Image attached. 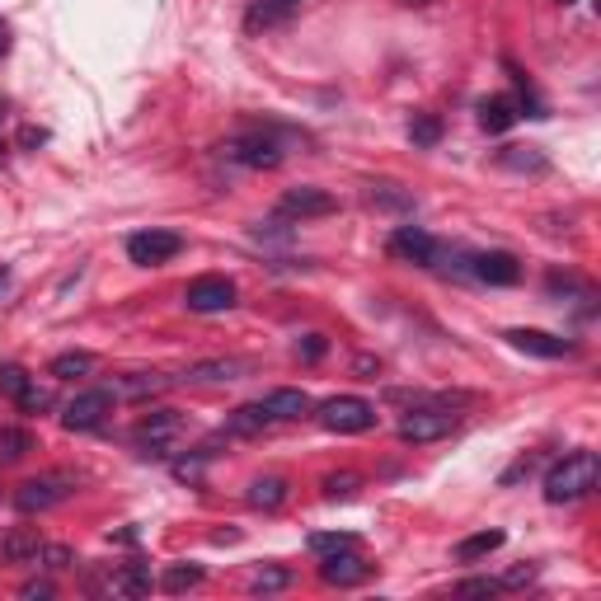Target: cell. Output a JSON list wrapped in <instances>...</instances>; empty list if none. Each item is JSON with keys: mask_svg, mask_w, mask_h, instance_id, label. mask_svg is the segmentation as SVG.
Wrapping results in <instances>:
<instances>
[{"mask_svg": "<svg viewBox=\"0 0 601 601\" xmlns=\"http://www.w3.org/2000/svg\"><path fill=\"white\" fill-rule=\"evenodd\" d=\"M597 475H601L597 451H569L564 461H555L545 470V503H555V508L578 503V498H587L597 489Z\"/></svg>", "mask_w": 601, "mask_h": 601, "instance_id": "cell-1", "label": "cell"}, {"mask_svg": "<svg viewBox=\"0 0 601 601\" xmlns=\"http://www.w3.org/2000/svg\"><path fill=\"white\" fill-rule=\"evenodd\" d=\"M282 151H287L282 137L278 132H263V127H254V132H235V137L221 141V155L235 160V165H245V170H278Z\"/></svg>", "mask_w": 601, "mask_h": 601, "instance_id": "cell-2", "label": "cell"}, {"mask_svg": "<svg viewBox=\"0 0 601 601\" xmlns=\"http://www.w3.org/2000/svg\"><path fill=\"white\" fill-rule=\"evenodd\" d=\"M76 494V475H66V470H47V475H33L24 479L15 489V508L24 512V517H33V512H52L57 503H66V498Z\"/></svg>", "mask_w": 601, "mask_h": 601, "instance_id": "cell-3", "label": "cell"}, {"mask_svg": "<svg viewBox=\"0 0 601 601\" xmlns=\"http://www.w3.org/2000/svg\"><path fill=\"white\" fill-rule=\"evenodd\" d=\"M329 432H343V437H353V432H371L376 428V404L362 400V395H334V400H324L315 409Z\"/></svg>", "mask_w": 601, "mask_h": 601, "instance_id": "cell-4", "label": "cell"}, {"mask_svg": "<svg viewBox=\"0 0 601 601\" xmlns=\"http://www.w3.org/2000/svg\"><path fill=\"white\" fill-rule=\"evenodd\" d=\"M184 306L193 315H221V310L235 306V282L221 278V273H202L184 287Z\"/></svg>", "mask_w": 601, "mask_h": 601, "instance_id": "cell-5", "label": "cell"}, {"mask_svg": "<svg viewBox=\"0 0 601 601\" xmlns=\"http://www.w3.org/2000/svg\"><path fill=\"white\" fill-rule=\"evenodd\" d=\"M179 249H184V235H174V231H137V235H127V259L137 263V268H160V263H170Z\"/></svg>", "mask_w": 601, "mask_h": 601, "instance_id": "cell-6", "label": "cell"}, {"mask_svg": "<svg viewBox=\"0 0 601 601\" xmlns=\"http://www.w3.org/2000/svg\"><path fill=\"white\" fill-rule=\"evenodd\" d=\"M108 414H113V390H80L76 400L62 409V423L71 432H94Z\"/></svg>", "mask_w": 601, "mask_h": 601, "instance_id": "cell-7", "label": "cell"}, {"mask_svg": "<svg viewBox=\"0 0 601 601\" xmlns=\"http://www.w3.org/2000/svg\"><path fill=\"white\" fill-rule=\"evenodd\" d=\"M451 428H456V414H451V409H409V414L400 418V442L423 447V442L447 437Z\"/></svg>", "mask_w": 601, "mask_h": 601, "instance_id": "cell-8", "label": "cell"}, {"mask_svg": "<svg viewBox=\"0 0 601 601\" xmlns=\"http://www.w3.org/2000/svg\"><path fill=\"white\" fill-rule=\"evenodd\" d=\"M390 254L404 263H418V268H437L442 259V245L432 240L423 226H400V231L390 235Z\"/></svg>", "mask_w": 601, "mask_h": 601, "instance_id": "cell-9", "label": "cell"}, {"mask_svg": "<svg viewBox=\"0 0 601 601\" xmlns=\"http://www.w3.org/2000/svg\"><path fill=\"white\" fill-rule=\"evenodd\" d=\"M179 432H184V414H179V409H155V414L141 418L132 437H137L141 447H151V456H165V447H170Z\"/></svg>", "mask_w": 601, "mask_h": 601, "instance_id": "cell-10", "label": "cell"}, {"mask_svg": "<svg viewBox=\"0 0 601 601\" xmlns=\"http://www.w3.org/2000/svg\"><path fill=\"white\" fill-rule=\"evenodd\" d=\"M278 212L282 216H292V221H310V216H329V212H339V198L334 193H324V188H287L278 202Z\"/></svg>", "mask_w": 601, "mask_h": 601, "instance_id": "cell-11", "label": "cell"}, {"mask_svg": "<svg viewBox=\"0 0 601 601\" xmlns=\"http://www.w3.org/2000/svg\"><path fill=\"white\" fill-rule=\"evenodd\" d=\"M367 573H371V564L357 555V545H348V550H334V555H320V578L329 587H353V583H362Z\"/></svg>", "mask_w": 601, "mask_h": 601, "instance_id": "cell-12", "label": "cell"}, {"mask_svg": "<svg viewBox=\"0 0 601 601\" xmlns=\"http://www.w3.org/2000/svg\"><path fill=\"white\" fill-rule=\"evenodd\" d=\"M479 282H489V287H517L522 282V263L517 254L508 249H489V254H475V268H470Z\"/></svg>", "mask_w": 601, "mask_h": 601, "instance_id": "cell-13", "label": "cell"}, {"mask_svg": "<svg viewBox=\"0 0 601 601\" xmlns=\"http://www.w3.org/2000/svg\"><path fill=\"white\" fill-rule=\"evenodd\" d=\"M508 343L517 353H531V357H573V343L559 339V334H545V329H508Z\"/></svg>", "mask_w": 601, "mask_h": 601, "instance_id": "cell-14", "label": "cell"}, {"mask_svg": "<svg viewBox=\"0 0 601 601\" xmlns=\"http://www.w3.org/2000/svg\"><path fill=\"white\" fill-rule=\"evenodd\" d=\"M306 0H254L249 5V15H245V29L249 33H259V29H278V24H287V19L301 10Z\"/></svg>", "mask_w": 601, "mask_h": 601, "instance_id": "cell-15", "label": "cell"}, {"mask_svg": "<svg viewBox=\"0 0 601 601\" xmlns=\"http://www.w3.org/2000/svg\"><path fill=\"white\" fill-rule=\"evenodd\" d=\"M259 404L268 409V414H273V423H278V418H301V414H310V409H315L306 390H296V386H278V390H268V395H263Z\"/></svg>", "mask_w": 601, "mask_h": 601, "instance_id": "cell-16", "label": "cell"}, {"mask_svg": "<svg viewBox=\"0 0 601 601\" xmlns=\"http://www.w3.org/2000/svg\"><path fill=\"white\" fill-rule=\"evenodd\" d=\"M38 550H43V540H38L33 526H15V531H5V540H0L5 564H38Z\"/></svg>", "mask_w": 601, "mask_h": 601, "instance_id": "cell-17", "label": "cell"}, {"mask_svg": "<svg viewBox=\"0 0 601 601\" xmlns=\"http://www.w3.org/2000/svg\"><path fill=\"white\" fill-rule=\"evenodd\" d=\"M475 113H479V127H484V132H508V127L522 118L508 94H489V99H479Z\"/></svg>", "mask_w": 601, "mask_h": 601, "instance_id": "cell-18", "label": "cell"}, {"mask_svg": "<svg viewBox=\"0 0 601 601\" xmlns=\"http://www.w3.org/2000/svg\"><path fill=\"white\" fill-rule=\"evenodd\" d=\"M249 371L245 357H212V362H193L184 371V381H240Z\"/></svg>", "mask_w": 601, "mask_h": 601, "instance_id": "cell-19", "label": "cell"}, {"mask_svg": "<svg viewBox=\"0 0 601 601\" xmlns=\"http://www.w3.org/2000/svg\"><path fill=\"white\" fill-rule=\"evenodd\" d=\"M249 508H259V512H278L282 503H287V479L282 475H259L254 484H249Z\"/></svg>", "mask_w": 601, "mask_h": 601, "instance_id": "cell-20", "label": "cell"}, {"mask_svg": "<svg viewBox=\"0 0 601 601\" xmlns=\"http://www.w3.org/2000/svg\"><path fill=\"white\" fill-rule=\"evenodd\" d=\"M268 423H273V414H268L263 404H240V409L226 414V432H231V437H259Z\"/></svg>", "mask_w": 601, "mask_h": 601, "instance_id": "cell-21", "label": "cell"}, {"mask_svg": "<svg viewBox=\"0 0 601 601\" xmlns=\"http://www.w3.org/2000/svg\"><path fill=\"white\" fill-rule=\"evenodd\" d=\"M174 376H160V371H132V376H123L118 381V395H127V400H146V395H160V390H170Z\"/></svg>", "mask_w": 601, "mask_h": 601, "instance_id": "cell-22", "label": "cell"}, {"mask_svg": "<svg viewBox=\"0 0 601 601\" xmlns=\"http://www.w3.org/2000/svg\"><path fill=\"white\" fill-rule=\"evenodd\" d=\"M155 578L146 564H123V569L108 578V592H118V597H141V592H151Z\"/></svg>", "mask_w": 601, "mask_h": 601, "instance_id": "cell-23", "label": "cell"}, {"mask_svg": "<svg viewBox=\"0 0 601 601\" xmlns=\"http://www.w3.org/2000/svg\"><path fill=\"white\" fill-rule=\"evenodd\" d=\"M498 545H503V531H479V536H465L461 545H456V559H461V564H475V559L494 555Z\"/></svg>", "mask_w": 601, "mask_h": 601, "instance_id": "cell-24", "label": "cell"}, {"mask_svg": "<svg viewBox=\"0 0 601 601\" xmlns=\"http://www.w3.org/2000/svg\"><path fill=\"white\" fill-rule=\"evenodd\" d=\"M29 451H33L29 428H15V423H10V428H0V461H5V465H10V461H24Z\"/></svg>", "mask_w": 601, "mask_h": 601, "instance_id": "cell-25", "label": "cell"}, {"mask_svg": "<svg viewBox=\"0 0 601 601\" xmlns=\"http://www.w3.org/2000/svg\"><path fill=\"white\" fill-rule=\"evenodd\" d=\"M155 583L165 587V592H188V587L202 583V569L198 564H165V573H160Z\"/></svg>", "mask_w": 601, "mask_h": 601, "instance_id": "cell-26", "label": "cell"}, {"mask_svg": "<svg viewBox=\"0 0 601 601\" xmlns=\"http://www.w3.org/2000/svg\"><path fill=\"white\" fill-rule=\"evenodd\" d=\"M498 165H508V170H531V174H540V170H545V155H540L536 146H503V151H498Z\"/></svg>", "mask_w": 601, "mask_h": 601, "instance_id": "cell-27", "label": "cell"}, {"mask_svg": "<svg viewBox=\"0 0 601 601\" xmlns=\"http://www.w3.org/2000/svg\"><path fill=\"white\" fill-rule=\"evenodd\" d=\"M52 376L57 381H76V376H90L94 371V353H62V357H52Z\"/></svg>", "mask_w": 601, "mask_h": 601, "instance_id": "cell-28", "label": "cell"}, {"mask_svg": "<svg viewBox=\"0 0 601 601\" xmlns=\"http://www.w3.org/2000/svg\"><path fill=\"white\" fill-rule=\"evenodd\" d=\"M324 498L329 503H339V498H353L357 489H362V475H353V470H339V475H324Z\"/></svg>", "mask_w": 601, "mask_h": 601, "instance_id": "cell-29", "label": "cell"}, {"mask_svg": "<svg viewBox=\"0 0 601 601\" xmlns=\"http://www.w3.org/2000/svg\"><path fill=\"white\" fill-rule=\"evenodd\" d=\"M29 371L19 367V362H5V367H0V395H5V400H19V395H24V390H29Z\"/></svg>", "mask_w": 601, "mask_h": 601, "instance_id": "cell-30", "label": "cell"}, {"mask_svg": "<svg viewBox=\"0 0 601 601\" xmlns=\"http://www.w3.org/2000/svg\"><path fill=\"white\" fill-rule=\"evenodd\" d=\"M508 71H512V66H508ZM512 85H517V99H512V104L522 108L526 118H545V104H540V99H536V90L526 85V76H522V71H512Z\"/></svg>", "mask_w": 601, "mask_h": 601, "instance_id": "cell-31", "label": "cell"}, {"mask_svg": "<svg viewBox=\"0 0 601 601\" xmlns=\"http://www.w3.org/2000/svg\"><path fill=\"white\" fill-rule=\"evenodd\" d=\"M409 141H414V146H437V141H442V123H437L432 113H418L414 123H409Z\"/></svg>", "mask_w": 601, "mask_h": 601, "instance_id": "cell-32", "label": "cell"}, {"mask_svg": "<svg viewBox=\"0 0 601 601\" xmlns=\"http://www.w3.org/2000/svg\"><path fill=\"white\" fill-rule=\"evenodd\" d=\"M38 564L52 573H66V569H76V550H71V545H43V550H38Z\"/></svg>", "mask_w": 601, "mask_h": 601, "instance_id": "cell-33", "label": "cell"}, {"mask_svg": "<svg viewBox=\"0 0 601 601\" xmlns=\"http://www.w3.org/2000/svg\"><path fill=\"white\" fill-rule=\"evenodd\" d=\"M306 545L315 550V555H334V550H348V545H353V536H348V531H315Z\"/></svg>", "mask_w": 601, "mask_h": 601, "instance_id": "cell-34", "label": "cell"}, {"mask_svg": "<svg viewBox=\"0 0 601 601\" xmlns=\"http://www.w3.org/2000/svg\"><path fill=\"white\" fill-rule=\"evenodd\" d=\"M292 583V573L287 569H259L249 578V592H282V587Z\"/></svg>", "mask_w": 601, "mask_h": 601, "instance_id": "cell-35", "label": "cell"}, {"mask_svg": "<svg viewBox=\"0 0 601 601\" xmlns=\"http://www.w3.org/2000/svg\"><path fill=\"white\" fill-rule=\"evenodd\" d=\"M15 404L24 409V414H43V409H52V395H47L43 386H33V381H29V390H24Z\"/></svg>", "mask_w": 601, "mask_h": 601, "instance_id": "cell-36", "label": "cell"}, {"mask_svg": "<svg viewBox=\"0 0 601 601\" xmlns=\"http://www.w3.org/2000/svg\"><path fill=\"white\" fill-rule=\"evenodd\" d=\"M456 592H461V597H498L503 583H498V578H465Z\"/></svg>", "mask_w": 601, "mask_h": 601, "instance_id": "cell-37", "label": "cell"}, {"mask_svg": "<svg viewBox=\"0 0 601 601\" xmlns=\"http://www.w3.org/2000/svg\"><path fill=\"white\" fill-rule=\"evenodd\" d=\"M536 456H522V461L512 465V470H503V479H498V484H503V489H512V484H522V479H531L536 475Z\"/></svg>", "mask_w": 601, "mask_h": 601, "instance_id": "cell-38", "label": "cell"}, {"mask_svg": "<svg viewBox=\"0 0 601 601\" xmlns=\"http://www.w3.org/2000/svg\"><path fill=\"white\" fill-rule=\"evenodd\" d=\"M371 202H376V207H404V212H414V198H409V193H390V188H376Z\"/></svg>", "mask_w": 601, "mask_h": 601, "instance_id": "cell-39", "label": "cell"}, {"mask_svg": "<svg viewBox=\"0 0 601 601\" xmlns=\"http://www.w3.org/2000/svg\"><path fill=\"white\" fill-rule=\"evenodd\" d=\"M19 597H24V601H47V597H57V587L47 583V578H33V583L19 587Z\"/></svg>", "mask_w": 601, "mask_h": 601, "instance_id": "cell-40", "label": "cell"}, {"mask_svg": "<svg viewBox=\"0 0 601 601\" xmlns=\"http://www.w3.org/2000/svg\"><path fill=\"white\" fill-rule=\"evenodd\" d=\"M531 578H536V564H517V569H508L498 583H503V587H526Z\"/></svg>", "mask_w": 601, "mask_h": 601, "instance_id": "cell-41", "label": "cell"}, {"mask_svg": "<svg viewBox=\"0 0 601 601\" xmlns=\"http://www.w3.org/2000/svg\"><path fill=\"white\" fill-rule=\"evenodd\" d=\"M296 353L306 357V362H315V357H324V339L320 334H306V343H296Z\"/></svg>", "mask_w": 601, "mask_h": 601, "instance_id": "cell-42", "label": "cell"}, {"mask_svg": "<svg viewBox=\"0 0 601 601\" xmlns=\"http://www.w3.org/2000/svg\"><path fill=\"white\" fill-rule=\"evenodd\" d=\"M47 141V132H38V127H24V132H19V146H43Z\"/></svg>", "mask_w": 601, "mask_h": 601, "instance_id": "cell-43", "label": "cell"}, {"mask_svg": "<svg viewBox=\"0 0 601 601\" xmlns=\"http://www.w3.org/2000/svg\"><path fill=\"white\" fill-rule=\"evenodd\" d=\"M5 52H10V29L0 24V57H5Z\"/></svg>", "mask_w": 601, "mask_h": 601, "instance_id": "cell-44", "label": "cell"}, {"mask_svg": "<svg viewBox=\"0 0 601 601\" xmlns=\"http://www.w3.org/2000/svg\"><path fill=\"white\" fill-rule=\"evenodd\" d=\"M5 282H10V273H5V268H0V292H5Z\"/></svg>", "mask_w": 601, "mask_h": 601, "instance_id": "cell-45", "label": "cell"}, {"mask_svg": "<svg viewBox=\"0 0 601 601\" xmlns=\"http://www.w3.org/2000/svg\"><path fill=\"white\" fill-rule=\"evenodd\" d=\"M0 160H5V141H0Z\"/></svg>", "mask_w": 601, "mask_h": 601, "instance_id": "cell-46", "label": "cell"}, {"mask_svg": "<svg viewBox=\"0 0 601 601\" xmlns=\"http://www.w3.org/2000/svg\"><path fill=\"white\" fill-rule=\"evenodd\" d=\"M559 5H573V0H559Z\"/></svg>", "mask_w": 601, "mask_h": 601, "instance_id": "cell-47", "label": "cell"}]
</instances>
